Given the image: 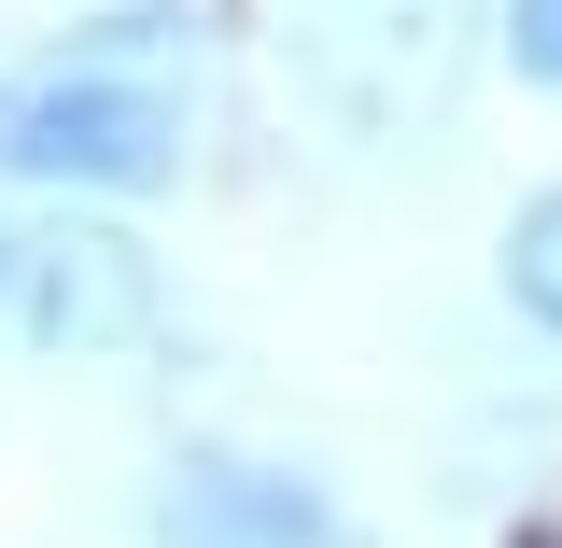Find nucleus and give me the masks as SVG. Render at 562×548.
<instances>
[{"instance_id":"obj_4","label":"nucleus","mask_w":562,"mask_h":548,"mask_svg":"<svg viewBox=\"0 0 562 548\" xmlns=\"http://www.w3.org/2000/svg\"><path fill=\"white\" fill-rule=\"evenodd\" d=\"M155 548H351L338 492L295 479V465H254V450H183L155 506H140Z\"/></svg>"},{"instance_id":"obj_1","label":"nucleus","mask_w":562,"mask_h":548,"mask_svg":"<svg viewBox=\"0 0 562 548\" xmlns=\"http://www.w3.org/2000/svg\"><path fill=\"white\" fill-rule=\"evenodd\" d=\"M281 85L351 141H408L450 113V85L479 57V0H268Z\"/></svg>"},{"instance_id":"obj_2","label":"nucleus","mask_w":562,"mask_h":548,"mask_svg":"<svg viewBox=\"0 0 562 548\" xmlns=\"http://www.w3.org/2000/svg\"><path fill=\"white\" fill-rule=\"evenodd\" d=\"M0 169L14 183L155 198V183H183V85H155L127 57H43L0 85Z\"/></svg>"},{"instance_id":"obj_5","label":"nucleus","mask_w":562,"mask_h":548,"mask_svg":"<svg viewBox=\"0 0 562 548\" xmlns=\"http://www.w3.org/2000/svg\"><path fill=\"white\" fill-rule=\"evenodd\" d=\"M506 295H520V324L562 338V183L520 198V225H506Z\"/></svg>"},{"instance_id":"obj_7","label":"nucleus","mask_w":562,"mask_h":548,"mask_svg":"<svg viewBox=\"0 0 562 548\" xmlns=\"http://www.w3.org/2000/svg\"><path fill=\"white\" fill-rule=\"evenodd\" d=\"M0 310H14V225H0Z\"/></svg>"},{"instance_id":"obj_6","label":"nucleus","mask_w":562,"mask_h":548,"mask_svg":"<svg viewBox=\"0 0 562 548\" xmlns=\"http://www.w3.org/2000/svg\"><path fill=\"white\" fill-rule=\"evenodd\" d=\"M506 57L535 85H562V0H506Z\"/></svg>"},{"instance_id":"obj_3","label":"nucleus","mask_w":562,"mask_h":548,"mask_svg":"<svg viewBox=\"0 0 562 548\" xmlns=\"http://www.w3.org/2000/svg\"><path fill=\"white\" fill-rule=\"evenodd\" d=\"M29 351H140L155 338V254H140L127 225H29L14 239V310H0Z\"/></svg>"}]
</instances>
